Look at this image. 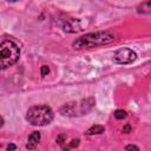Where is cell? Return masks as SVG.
I'll return each instance as SVG.
<instances>
[{
    "mask_svg": "<svg viewBox=\"0 0 151 151\" xmlns=\"http://www.w3.org/2000/svg\"><path fill=\"white\" fill-rule=\"evenodd\" d=\"M40 138H41L40 132H38V131L32 132V133L28 136V139H27V143H26V149H28V150L35 149V146H37V145L39 144V142H40Z\"/></svg>",
    "mask_w": 151,
    "mask_h": 151,
    "instance_id": "cell-7",
    "label": "cell"
},
{
    "mask_svg": "<svg viewBox=\"0 0 151 151\" xmlns=\"http://www.w3.org/2000/svg\"><path fill=\"white\" fill-rule=\"evenodd\" d=\"M48 72H50L48 66H46V65L41 66V68H40V73H41V76H47V74H48Z\"/></svg>",
    "mask_w": 151,
    "mask_h": 151,
    "instance_id": "cell-12",
    "label": "cell"
},
{
    "mask_svg": "<svg viewBox=\"0 0 151 151\" xmlns=\"http://www.w3.org/2000/svg\"><path fill=\"white\" fill-rule=\"evenodd\" d=\"M131 131V126L127 124V125H125L124 127H123V132H125V133H129Z\"/></svg>",
    "mask_w": 151,
    "mask_h": 151,
    "instance_id": "cell-15",
    "label": "cell"
},
{
    "mask_svg": "<svg viewBox=\"0 0 151 151\" xmlns=\"http://www.w3.org/2000/svg\"><path fill=\"white\" fill-rule=\"evenodd\" d=\"M20 55L19 46L12 40H2L0 45V64L1 68L5 70L15 64Z\"/></svg>",
    "mask_w": 151,
    "mask_h": 151,
    "instance_id": "cell-3",
    "label": "cell"
},
{
    "mask_svg": "<svg viewBox=\"0 0 151 151\" xmlns=\"http://www.w3.org/2000/svg\"><path fill=\"white\" fill-rule=\"evenodd\" d=\"M94 104V100L92 98H88V99H85L80 103H68V104H65L61 109H60V112L64 114V116H76V114H83V113H86L88 112L92 106Z\"/></svg>",
    "mask_w": 151,
    "mask_h": 151,
    "instance_id": "cell-4",
    "label": "cell"
},
{
    "mask_svg": "<svg viewBox=\"0 0 151 151\" xmlns=\"http://www.w3.org/2000/svg\"><path fill=\"white\" fill-rule=\"evenodd\" d=\"M136 59H137L136 52L126 47L117 50L113 54V61L117 64H131Z\"/></svg>",
    "mask_w": 151,
    "mask_h": 151,
    "instance_id": "cell-5",
    "label": "cell"
},
{
    "mask_svg": "<svg viewBox=\"0 0 151 151\" xmlns=\"http://www.w3.org/2000/svg\"><path fill=\"white\" fill-rule=\"evenodd\" d=\"M138 12L139 13H151V1L140 4L138 6Z\"/></svg>",
    "mask_w": 151,
    "mask_h": 151,
    "instance_id": "cell-10",
    "label": "cell"
},
{
    "mask_svg": "<svg viewBox=\"0 0 151 151\" xmlns=\"http://www.w3.org/2000/svg\"><path fill=\"white\" fill-rule=\"evenodd\" d=\"M126 151H139V149L136 145H127L126 146Z\"/></svg>",
    "mask_w": 151,
    "mask_h": 151,
    "instance_id": "cell-13",
    "label": "cell"
},
{
    "mask_svg": "<svg viewBox=\"0 0 151 151\" xmlns=\"http://www.w3.org/2000/svg\"><path fill=\"white\" fill-rule=\"evenodd\" d=\"M79 142H80V140H79V138H73V139H72L67 145H66V144H63V145H61V147H63V150H64V151H70L71 149L77 147V146L79 145Z\"/></svg>",
    "mask_w": 151,
    "mask_h": 151,
    "instance_id": "cell-9",
    "label": "cell"
},
{
    "mask_svg": "<svg viewBox=\"0 0 151 151\" xmlns=\"http://www.w3.org/2000/svg\"><path fill=\"white\" fill-rule=\"evenodd\" d=\"M15 149H17V146H15V144H13V143H11V144L8 145V147H7V151H15Z\"/></svg>",
    "mask_w": 151,
    "mask_h": 151,
    "instance_id": "cell-14",
    "label": "cell"
},
{
    "mask_svg": "<svg viewBox=\"0 0 151 151\" xmlns=\"http://www.w3.org/2000/svg\"><path fill=\"white\" fill-rule=\"evenodd\" d=\"M64 31L67 33H76L81 31V25L78 19H68L64 24Z\"/></svg>",
    "mask_w": 151,
    "mask_h": 151,
    "instance_id": "cell-6",
    "label": "cell"
},
{
    "mask_svg": "<svg viewBox=\"0 0 151 151\" xmlns=\"http://www.w3.org/2000/svg\"><path fill=\"white\" fill-rule=\"evenodd\" d=\"M113 116H114L116 119H124V118H126L127 114H126V112L124 110H116Z\"/></svg>",
    "mask_w": 151,
    "mask_h": 151,
    "instance_id": "cell-11",
    "label": "cell"
},
{
    "mask_svg": "<svg viewBox=\"0 0 151 151\" xmlns=\"http://www.w3.org/2000/svg\"><path fill=\"white\" fill-rule=\"evenodd\" d=\"M53 111L47 105H34L28 109L26 119L31 125L45 126L53 120Z\"/></svg>",
    "mask_w": 151,
    "mask_h": 151,
    "instance_id": "cell-2",
    "label": "cell"
},
{
    "mask_svg": "<svg viewBox=\"0 0 151 151\" xmlns=\"http://www.w3.org/2000/svg\"><path fill=\"white\" fill-rule=\"evenodd\" d=\"M104 131H105V127H104L103 125H93V126H91L85 133L88 134V136H91V134H100V133H103Z\"/></svg>",
    "mask_w": 151,
    "mask_h": 151,
    "instance_id": "cell-8",
    "label": "cell"
},
{
    "mask_svg": "<svg viewBox=\"0 0 151 151\" xmlns=\"http://www.w3.org/2000/svg\"><path fill=\"white\" fill-rule=\"evenodd\" d=\"M114 35L110 32H94V33H87L80 38H78L73 42V47L77 50L80 48H92L98 46L107 45L112 41H114Z\"/></svg>",
    "mask_w": 151,
    "mask_h": 151,
    "instance_id": "cell-1",
    "label": "cell"
}]
</instances>
